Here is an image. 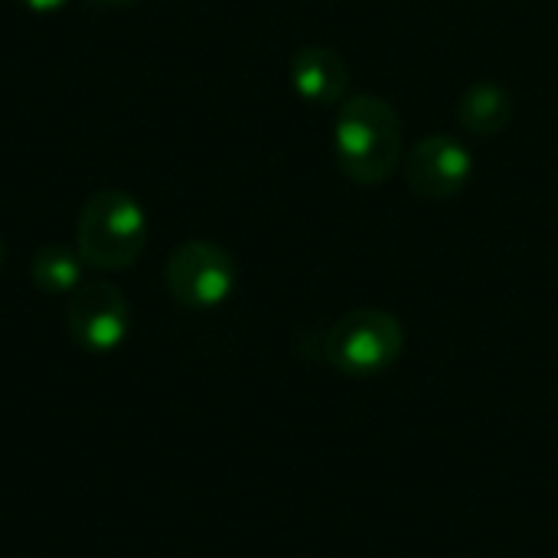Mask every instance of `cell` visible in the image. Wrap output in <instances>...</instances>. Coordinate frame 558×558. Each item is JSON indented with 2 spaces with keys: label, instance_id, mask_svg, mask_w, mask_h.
Returning a JSON list of instances; mask_svg holds the SVG:
<instances>
[{
  "label": "cell",
  "instance_id": "1",
  "mask_svg": "<svg viewBox=\"0 0 558 558\" xmlns=\"http://www.w3.org/2000/svg\"><path fill=\"white\" fill-rule=\"evenodd\" d=\"M333 154L347 180L386 183L402 160V118L383 95H350L333 121Z\"/></svg>",
  "mask_w": 558,
  "mask_h": 558
},
{
  "label": "cell",
  "instance_id": "7",
  "mask_svg": "<svg viewBox=\"0 0 558 558\" xmlns=\"http://www.w3.org/2000/svg\"><path fill=\"white\" fill-rule=\"evenodd\" d=\"M291 85L307 105H337L350 85V65L330 46H304L291 56Z\"/></svg>",
  "mask_w": 558,
  "mask_h": 558
},
{
  "label": "cell",
  "instance_id": "4",
  "mask_svg": "<svg viewBox=\"0 0 558 558\" xmlns=\"http://www.w3.org/2000/svg\"><path fill=\"white\" fill-rule=\"evenodd\" d=\"M167 291L177 304L190 311H213L226 304L235 291V258L206 239H190L177 245L163 268Z\"/></svg>",
  "mask_w": 558,
  "mask_h": 558
},
{
  "label": "cell",
  "instance_id": "2",
  "mask_svg": "<svg viewBox=\"0 0 558 558\" xmlns=\"http://www.w3.org/2000/svg\"><path fill=\"white\" fill-rule=\"evenodd\" d=\"M144 245L147 213L131 193L105 186L88 196L75 222V248L88 268L124 271L141 258Z\"/></svg>",
  "mask_w": 558,
  "mask_h": 558
},
{
  "label": "cell",
  "instance_id": "5",
  "mask_svg": "<svg viewBox=\"0 0 558 558\" xmlns=\"http://www.w3.org/2000/svg\"><path fill=\"white\" fill-rule=\"evenodd\" d=\"M72 340L88 353H111L131 330V304L111 281H82L65 304Z\"/></svg>",
  "mask_w": 558,
  "mask_h": 558
},
{
  "label": "cell",
  "instance_id": "10",
  "mask_svg": "<svg viewBox=\"0 0 558 558\" xmlns=\"http://www.w3.org/2000/svg\"><path fill=\"white\" fill-rule=\"evenodd\" d=\"M26 10H33V13H56V10H62L69 0H20Z\"/></svg>",
  "mask_w": 558,
  "mask_h": 558
},
{
  "label": "cell",
  "instance_id": "3",
  "mask_svg": "<svg viewBox=\"0 0 558 558\" xmlns=\"http://www.w3.org/2000/svg\"><path fill=\"white\" fill-rule=\"evenodd\" d=\"M405 350V330L383 307H356L343 314L324 337L327 363L353 379H373L396 366Z\"/></svg>",
  "mask_w": 558,
  "mask_h": 558
},
{
  "label": "cell",
  "instance_id": "6",
  "mask_svg": "<svg viewBox=\"0 0 558 558\" xmlns=\"http://www.w3.org/2000/svg\"><path fill=\"white\" fill-rule=\"evenodd\" d=\"M474 177L471 150L451 134L422 137L405 157V183L422 199H451Z\"/></svg>",
  "mask_w": 558,
  "mask_h": 558
},
{
  "label": "cell",
  "instance_id": "12",
  "mask_svg": "<svg viewBox=\"0 0 558 558\" xmlns=\"http://www.w3.org/2000/svg\"><path fill=\"white\" fill-rule=\"evenodd\" d=\"M3 258H7V245H3V239H0V268H3Z\"/></svg>",
  "mask_w": 558,
  "mask_h": 558
},
{
  "label": "cell",
  "instance_id": "8",
  "mask_svg": "<svg viewBox=\"0 0 558 558\" xmlns=\"http://www.w3.org/2000/svg\"><path fill=\"white\" fill-rule=\"evenodd\" d=\"M513 118V98L494 82H474L458 98V124L474 137H497Z\"/></svg>",
  "mask_w": 558,
  "mask_h": 558
},
{
  "label": "cell",
  "instance_id": "11",
  "mask_svg": "<svg viewBox=\"0 0 558 558\" xmlns=\"http://www.w3.org/2000/svg\"><path fill=\"white\" fill-rule=\"evenodd\" d=\"M92 3H101V7H131V3H141V0H92Z\"/></svg>",
  "mask_w": 558,
  "mask_h": 558
},
{
  "label": "cell",
  "instance_id": "9",
  "mask_svg": "<svg viewBox=\"0 0 558 558\" xmlns=\"http://www.w3.org/2000/svg\"><path fill=\"white\" fill-rule=\"evenodd\" d=\"M82 271H85V262H82L78 248L62 245V242H49V245L36 248V255L29 262L33 284L46 294H72L82 284Z\"/></svg>",
  "mask_w": 558,
  "mask_h": 558
}]
</instances>
